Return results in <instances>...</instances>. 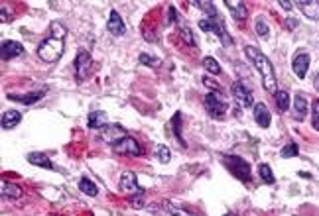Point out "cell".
I'll return each instance as SVG.
<instances>
[{
  "label": "cell",
  "instance_id": "cell-12",
  "mask_svg": "<svg viewBox=\"0 0 319 216\" xmlns=\"http://www.w3.org/2000/svg\"><path fill=\"white\" fill-rule=\"evenodd\" d=\"M20 55H24V47H22V43L12 41V39L2 41V59H4V61L14 59V57H20Z\"/></svg>",
  "mask_w": 319,
  "mask_h": 216
},
{
  "label": "cell",
  "instance_id": "cell-4",
  "mask_svg": "<svg viewBox=\"0 0 319 216\" xmlns=\"http://www.w3.org/2000/svg\"><path fill=\"white\" fill-rule=\"evenodd\" d=\"M223 163L238 181H250V165L238 155H224Z\"/></svg>",
  "mask_w": 319,
  "mask_h": 216
},
{
  "label": "cell",
  "instance_id": "cell-29",
  "mask_svg": "<svg viewBox=\"0 0 319 216\" xmlns=\"http://www.w3.org/2000/svg\"><path fill=\"white\" fill-rule=\"evenodd\" d=\"M156 157H158L160 163H168L172 159V154H170V148L168 146H156Z\"/></svg>",
  "mask_w": 319,
  "mask_h": 216
},
{
  "label": "cell",
  "instance_id": "cell-10",
  "mask_svg": "<svg viewBox=\"0 0 319 216\" xmlns=\"http://www.w3.org/2000/svg\"><path fill=\"white\" fill-rule=\"evenodd\" d=\"M310 53H306V51H298L296 53V57H294V61H292V69H294V73L300 77V79H306V75H308V71H310Z\"/></svg>",
  "mask_w": 319,
  "mask_h": 216
},
{
  "label": "cell",
  "instance_id": "cell-26",
  "mask_svg": "<svg viewBox=\"0 0 319 216\" xmlns=\"http://www.w3.org/2000/svg\"><path fill=\"white\" fill-rule=\"evenodd\" d=\"M164 209H166V211H168V213H170L172 216H197V215H193V213H188L184 207H178V205L170 203V201L164 205Z\"/></svg>",
  "mask_w": 319,
  "mask_h": 216
},
{
  "label": "cell",
  "instance_id": "cell-17",
  "mask_svg": "<svg viewBox=\"0 0 319 216\" xmlns=\"http://www.w3.org/2000/svg\"><path fill=\"white\" fill-rule=\"evenodd\" d=\"M87 126L93 128V130H102L104 126H108V116H106V112H102V110L91 112L89 118H87Z\"/></svg>",
  "mask_w": 319,
  "mask_h": 216
},
{
  "label": "cell",
  "instance_id": "cell-31",
  "mask_svg": "<svg viewBox=\"0 0 319 216\" xmlns=\"http://www.w3.org/2000/svg\"><path fill=\"white\" fill-rule=\"evenodd\" d=\"M180 35H182V39L188 43V45H192V47H197V41H195V37H193V33L190 28H180Z\"/></svg>",
  "mask_w": 319,
  "mask_h": 216
},
{
  "label": "cell",
  "instance_id": "cell-18",
  "mask_svg": "<svg viewBox=\"0 0 319 216\" xmlns=\"http://www.w3.org/2000/svg\"><path fill=\"white\" fill-rule=\"evenodd\" d=\"M292 108H294V116H296L298 120L306 118V114H308V98H306L304 94H296Z\"/></svg>",
  "mask_w": 319,
  "mask_h": 216
},
{
  "label": "cell",
  "instance_id": "cell-38",
  "mask_svg": "<svg viewBox=\"0 0 319 216\" xmlns=\"http://www.w3.org/2000/svg\"><path fill=\"white\" fill-rule=\"evenodd\" d=\"M296 26H298V20H294V18H288V20H286V28H288V30H296Z\"/></svg>",
  "mask_w": 319,
  "mask_h": 216
},
{
  "label": "cell",
  "instance_id": "cell-27",
  "mask_svg": "<svg viewBox=\"0 0 319 216\" xmlns=\"http://www.w3.org/2000/svg\"><path fill=\"white\" fill-rule=\"evenodd\" d=\"M203 67H205V71H209V73H213V75H219L221 73V65L217 63L215 57H211V55H207V57H203Z\"/></svg>",
  "mask_w": 319,
  "mask_h": 216
},
{
  "label": "cell",
  "instance_id": "cell-16",
  "mask_svg": "<svg viewBox=\"0 0 319 216\" xmlns=\"http://www.w3.org/2000/svg\"><path fill=\"white\" fill-rule=\"evenodd\" d=\"M296 6H298L310 20H319V2L318 0H308V2L300 0V2H296Z\"/></svg>",
  "mask_w": 319,
  "mask_h": 216
},
{
  "label": "cell",
  "instance_id": "cell-23",
  "mask_svg": "<svg viewBox=\"0 0 319 216\" xmlns=\"http://www.w3.org/2000/svg\"><path fill=\"white\" fill-rule=\"evenodd\" d=\"M172 128H174V136H176V140L186 148V140H184V136H182V114L180 112H176L174 114V118H172Z\"/></svg>",
  "mask_w": 319,
  "mask_h": 216
},
{
  "label": "cell",
  "instance_id": "cell-30",
  "mask_svg": "<svg viewBox=\"0 0 319 216\" xmlns=\"http://www.w3.org/2000/svg\"><path fill=\"white\" fill-rule=\"evenodd\" d=\"M197 8H201V10H205V14H209L211 18H217V8H215V4H211V2H193Z\"/></svg>",
  "mask_w": 319,
  "mask_h": 216
},
{
  "label": "cell",
  "instance_id": "cell-40",
  "mask_svg": "<svg viewBox=\"0 0 319 216\" xmlns=\"http://www.w3.org/2000/svg\"><path fill=\"white\" fill-rule=\"evenodd\" d=\"M314 87H316V91H319V73L316 75V79H314Z\"/></svg>",
  "mask_w": 319,
  "mask_h": 216
},
{
  "label": "cell",
  "instance_id": "cell-33",
  "mask_svg": "<svg viewBox=\"0 0 319 216\" xmlns=\"http://www.w3.org/2000/svg\"><path fill=\"white\" fill-rule=\"evenodd\" d=\"M296 155H300V148L296 146V144H288L286 148L282 150V157L288 159V157H296Z\"/></svg>",
  "mask_w": 319,
  "mask_h": 216
},
{
  "label": "cell",
  "instance_id": "cell-15",
  "mask_svg": "<svg viewBox=\"0 0 319 216\" xmlns=\"http://www.w3.org/2000/svg\"><path fill=\"white\" fill-rule=\"evenodd\" d=\"M226 8L230 10V16L236 20V22H244L248 18V10H246V4L242 2H234V0H228L226 2Z\"/></svg>",
  "mask_w": 319,
  "mask_h": 216
},
{
  "label": "cell",
  "instance_id": "cell-1",
  "mask_svg": "<svg viewBox=\"0 0 319 216\" xmlns=\"http://www.w3.org/2000/svg\"><path fill=\"white\" fill-rule=\"evenodd\" d=\"M65 28L62 22L52 24V33L38 45V57L44 63H56L64 55Z\"/></svg>",
  "mask_w": 319,
  "mask_h": 216
},
{
  "label": "cell",
  "instance_id": "cell-39",
  "mask_svg": "<svg viewBox=\"0 0 319 216\" xmlns=\"http://www.w3.org/2000/svg\"><path fill=\"white\" fill-rule=\"evenodd\" d=\"M280 6H282L284 10H292V8H294V2H286V0H280Z\"/></svg>",
  "mask_w": 319,
  "mask_h": 216
},
{
  "label": "cell",
  "instance_id": "cell-36",
  "mask_svg": "<svg viewBox=\"0 0 319 216\" xmlns=\"http://www.w3.org/2000/svg\"><path fill=\"white\" fill-rule=\"evenodd\" d=\"M314 128L319 132V100L314 102Z\"/></svg>",
  "mask_w": 319,
  "mask_h": 216
},
{
  "label": "cell",
  "instance_id": "cell-19",
  "mask_svg": "<svg viewBox=\"0 0 319 216\" xmlns=\"http://www.w3.org/2000/svg\"><path fill=\"white\" fill-rule=\"evenodd\" d=\"M18 122H22V114L18 110H6L2 114V130H12Z\"/></svg>",
  "mask_w": 319,
  "mask_h": 216
},
{
  "label": "cell",
  "instance_id": "cell-5",
  "mask_svg": "<svg viewBox=\"0 0 319 216\" xmlns=\"http://www.w3.org/2000/svg\"><path fill=\"white\" fill-rule=\"evenodd\" d=\"M199 28L203 31H213V33H217L219 39L223 41V45H232V37L228 35L223 20H219V18H211V20H209V18H203V20H199Z\"/></svg>",
  "mask_w": 319,
  "mask_h": 216
},
{
  "label": "cell",
  "instance_id": "cell-41",
  "mask_svg": "<svg viewBox=\"0 0 319 216\" xmlns=\"http://www.w3.org/2000/svg\"><path fill=\"white\" fill-rule=\"evenodd\" d=\"M8 20V14H6V8L2 6V22H6Z\"/></svg>",
  "mask_w": 319,
  "mask_h": 216
},
{
  "label": "cell",
  "instance_id": "cell-13",
  "mask_svg": "<svg viewBox=\"0 0 319 216\" xmlns=\"http://www.w3.org/2000/svg\"><path fill=\"white\" fill-rule=\"evenodd\" d=\"M106 28L112 35H124L126 26L122 22V16L116 12V10H110V16H108V22H106Z\"/></svg>",
  "mask_w": 319,
  "mask_h": 216
},
{
  "label": "cell",
  "instance_id": "cell-6",
  "mask_svg": "<svg viewBox=\"0 0 319 216\" xmlns=\"http://www.w3.org/2000/svg\"><path fill=\"white\" fill-rule=\"evenodd\" d=\"M126 136H128L126 130H124L122 126H116V124H108V126H104L102 130H98V140L104 142V144H110V146L118 144V142L124 140Z\"/></svg>",
  "mask_w": 319,
  "mask_h": 216
},
{
  "label": "cell",
  "instance_id": "cell-34",
  "mask_svg": "<svg viewBox=\"0 0 319 216\" xmlns=\"http://www.w3.org/2000/svg\"><path fill=\"white\" fill-rule=\"evenodd\" d=\"M268 31H270L268 30V24H266L262 18H258V20H256V33H258L260 37H268Z\"/></svg>",
  "mask_w": 319,
  "mask_h": 216
},
{
  "label": "cell",
  "instance_id": "cell-14",
  "mask_svg": "<svg viewBox=\"0 0 319 216\" xmlns=\"http://www.w3.org/2000/svg\"><path fill=\"white\" fill-rule=\"evenodd\" d=\"M254 120L260 128H268L270 122H272V116H270V110L266 108L264 102H258L254 104Z\"/></svg>",
  "mask_w": 319,
  "mask_h": 216
},
{
  "label": "cell",
  "instance_id": "cell-22",
  "mask_svg": "<svg viewBox=\"0 0 319 216\" xmlns=\"http://www.w3.org/2000/svg\"><path fill=\"white\" fill-rule=\"evenodd\" d=\"M44 94H46V89H40V91H34L32 94H26V96H16V94H10L8 98H10V100L24 102V104H34V102H36V100H40Z\"/></svg>",
  "mask_w": 319,
  "mask_h": 216
},
{
  "label": "cell",
  "instance_id": "cell-25",
  "mask_svg": "<svg viewBox=\"0 0 319 216\" xmlns=\"http://www.w3.org/2000/svg\"><path fill=\"white\" fill-rule=\"evenodd\" d=\"M79 189H81V193H85V195H89V197H96V193H98L96 185L91 179H87V177H83V179L79 181Z\"/></svg>",
  "mask_w": 319,
  "mask_h": 216
},
{
  "label": "cell",
  "instance_id": "cell-32",
  "mask_svg": "<svg viewBox=\"0 0 319 216\" xmlns=\"http://www.w3.org/2000/svg\"><path fill=\"white\" fill-rule=\"evenodd\" d=\"M146 199H144V193H138V195H132L130 197V205H132V209H144V203Z\"/></svg>",
  "mask_w": 319,
  "mask_h": 216
},
{
  "label": "cell",
  "instance_id": "cell-35",
  "mask_svg": "<svg viewBox=\"0 0 319 216\" xmlns=\"http://www.w3.org/2000/svg\"><path fill=\"white\" fill-rule=\"evenodd\" d=\"M140 63L142 65H150V67H158L160 61L156 57H152V55H148V53H140Z\"/></svg>",
  "mask_w": 319,
  "mask_h": 216
},
{
  "label": "cell",
  "instance_id": "cell-20",
  "mask_svg": "<svg viewBox=\"0 0 319 216\" xmlns=\"http://www.w3.org/2000/svg\"><path fill=\"white\" fill-rule=\"evenodd\" d=\"M0 195L4 199H20L22 197V189L14 183H8V181H2L0 185Z\"/></svg>",
  "mask_w": 319,
  "mask_h": 216
},
{
  "label": "cell",
  "instance_id": "cell-24",
  "mask_svg": "<svg viewBox=\"0 0 319 216\" xmlns=\"http://www.w3.org/2000/svg\"><path fill=\"white\" fill-rule=\"evenodd\" d=\"M274 98H276V106L280 112H286L290 108V93L288 91H276Z\"/></svg>",
  "mask_w": 319,
  "mask_h": 216
},
{
  "label": "cell",
  "instance_id": "cell-8",
  "mask_svg": "<svg viewBox=\"0 0 319 216\" xmlns=\"http://www.w3.org/2000/svg\"><path fill=\"white\" fill-rule=\"evenodd\" d=\"M112 152L118 155H132V157H138V155H142V148H140V144H138L134 138L126 136L124 140H120L118 144L112 146Z\"/></svg>",
  "mask_w": 319,
  "mask_h": 216
},
{
  "label": "cell",
  "instance_id": "cell-37",
  "mask_svg": "<svg viewBox=\"0 0 319 216\" xmlns=\"http://www.w3.org/2000/svg\"><path fill=\"white\" fill-rule=\"evenodd\" d=\"M203 85L209 87V89H215V91H221V85H217L215 81H211L209 77H203Z\"/></svg>",
  "mask_w": 319,
  "mask_h": 216
},
{
  "label": "cell",
  "instance_id": "cell-11",
  "mask_svg": "<svg viewBox=\"0 0 319 216\" xmlns=\"http://www.w3.org/2000/svg\"><path fill=\"white\" fill-rule=\"evenodd\" d=\"M120 191L126 193V195H138V193H144L140 187H138V179L132 171H124L120 175Z\"/></svg>",
  "mask_w": 319,
  "mask_h": 216
},
{
  "label": "cell",
  "instance_id": "cell-7",
  "mask_svg": "<svg viewBox=\"0 0 319 216\" xmlns=\"http://www.w3.org/2000/svg\"><path fill=\"white\" fill-rule=\"evenodd\" d=\"M232 98H234L236 106H240V108H250V106H254V96L248 91V87H246L244 83H240V81H236V83L232 85Z\"/></svg>",
  "mask_w": 319,
  "mask_h": 216
},
{
  "label": "cell",
  "instance_id": "cell-28",
  "mask_svg": "<svg viewBox=\"0 0 319 216\" xmlns=\"http://www.w3.org/2000/svg\"><path fill=\"white\" fill-rule=\"evenodd\" d=\"M258 173H260V177H262V181H264V183H268V185H274V173H272L270 165L262 163V165L258 167Z\"/></svg>",
  "mask_w": 319,
  "mask_h": 216
},
{
  "label": "cell",
  "instance_id": "cell-21",
  "mask_svg": "<svg viewBox=\"0 0 319 216\" xmlns=\"http://www.w3.org/2000/svg\"><path fill=\"white\" fill-rule=\"evenodd\" d=\"M28 161L32 163V165H38V167H44V169H56L54 167V163L50 161V157L46 154H28Z\"/></svg>",
  "mask_w": 319,
  "mask_h": 216
},
{
  "label": "cell",
  "instance_id": "cell-3",
  "mask_svg": "<svg viewBox=\"0 0 319 216\" xmlns=\"http://www.w3.org/2000/svg\"><path fill=\"white\" fill-rule=\"evenodd\" d=\"M205 110L211 118H217L221 120L226 116L228 112V102L224 100V96L221 94V91H213L205 96Z\"/></svg>",
  "mask_w": 319,
  "mask_h": 216
},
{
  "label": "cell",
  "instance_id": "cell-2",
  "mask_svg": "<svg viewBox=\"0 0 319 216\" xmlns=\"http://www.w3.org/2000/svg\"><path fill=\"white\" fill-rule=\"evenodd\" d=\"M244 53H246V57L250 59V63L254 65L256 71L260 73L264 89H266L268 93L276 94V91H278V83H276V73H274V65H272V61H270L258 47H252V45H246V47H244Z\"/></svg>",
  "mask_w": 319,
  "mask_h": 216
},
{
  "label": "cell",
  "instance_id": "cell-9",
  "mask_svg": "<svg viewBox=\"0 0 319 216\" xmlns=\"http://www.w3.org/2000/svg\"><path fill=\"white\" fill-rule=\"evenodd\" d=\"M91 71V53L81 49L77 55H75V73H77V79L83 81Z\"/></svg>",
  "mask_w": 319,
  "mask_h": 216
}]
</instances>
